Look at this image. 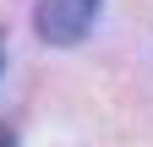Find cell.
Wrapping results in <instances>:
<instances>
[{
    "label": "cell",
    "instance_id": "cell-1",
    "mask_svg": "<svg viewBox=\"0 0 153 147\" xmlns=\"http://www.w3.org/2000/svg\"><path fill=\"white\" fill-rule=\"evenodd\" d=\"M99 11H104V0H38L33 6V27H38L44 44L71 49V44L88 38V27L99 22Z\"/></svg>",
    "mask_w": 153,
    "mask_h": 147
},
{
    "label": "cell",
    "instance_id": "cell-2",
    "mask_svg": "<svg viewBox=\"0 0 153 147\" xmlns=\"http://www.w3.org/2000/svg\"><path fill=\"white\" fill-rule=\"evenodd\" d=\"M0 147H16V131H11V125H0Z\"/></svg>",
    "mask_w": 153,
    "mask_h": 147
},
{
    "label": "cell",
    "instance_id": "cell-3",
    "mask_svg": "<svg viewBox=\"0 0 153 147\" xmlns=\"http://www.w3.org/2000/svg\"><path fill=\"white\" fill-rule=\"evenodd\" d=\"M0 65H6V33H0Z\"/></svg>",
    "mask_w": 153,
    "mask_h": 147
}]
</instances>
